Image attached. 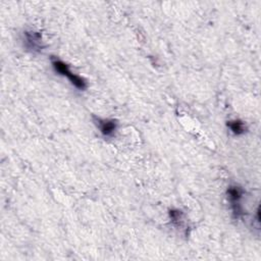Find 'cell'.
Returning <instances> with one entry per match:
<instances>
[{"instance_id": "6da1fadb", "label": "cell", "mask_w": 261, "mask_h": 261, "mask_svg": "<svg viewBox=\"0 0 261 261\" xmlns=\"http://www.w3.org/2000/svg\"><path fill=\"white\" fill-rule=\"evenodd\" d=\"M52 66H53V68H54V70L56 72H58L61 75L66 76L69 80V82L76 89L85 90L87 88L86 81L83 77H81L80 75H76L73 72H71V70L69 69V66L65 62H63L62 60H60V59H53L52 60Z\"/></svg>"}, {"instance_id": "7a4b0ae2", "label": "cell", "mask_w": 261, "mask_h": 261, "mask_svg": "<svg viewBox=\"0 0 261 261\" xmlns=\"http://www.w3.org/2000/svg\"><path fill=\"white\" fill-rule=\"evenodd\" d=\"M226 193L230 202L232 215L236 219H238L244 214V209L241 204V199L243 197V190L238 186H230L227 189Z\"/></svg>"}, {"instance_id": "3957f363", "label": "cell", "mask_w": 261, "mask_h": 261, "mask_svg": "<svg viewBox=\"0 0 261 261\" xmlns=\"http://www.w3.org/2000/svg\"><path fill=\"white\" fill-rule=\"evenodd\" d=\"M23 45L24 47L34 53L41 52L44 48L42 36L38 32L27 31L23 34Z\"/></svg>"}, {"instance_id": "277c9868", "label": "cell", "mask_w": 261, "mask_h": 261, "mask_svg": "<svg viewBox=\"0 0 261 261\" xmlns=\"http://www.w3.org/2000/svg\"><path fill=\"white\" fill-rule=\"evenodd\" d=\"M96 123L101 132V134L105 137H111L114 135L117 128V122L114 119H102L97 118Z\"/></svg>"}, {"instance_id": "5b68a950", "label": "cell", "mask_w": 261, "mask_h": 261, "mask_svg": "<svg viewBox=\"0 0 261 261\" xmlns=\"http://www.w3.org/2000/svg\"><path fill=\"white\" fill-rule=\"evenodd\" d=\"M227 125L234 135H243L246 130V126H245L244 122L242 120H239V119L228 121Z\"/></svg>"}, {"instance_id": "8992f818", "label": "cell", "mask_w": 261, "mask_h": 261, "mask_svg": "<svg viewBox=\"0 0 261 261\" xmlns=\"http://www.w3.org/2000/svg\"><path fill=\"white\" fill-rule=\"evenodd\" d=\"M169 217L171 222L175 226H181L182 225V212L177 209H171L169 211Z\"/></svg>"}]
</instances>
